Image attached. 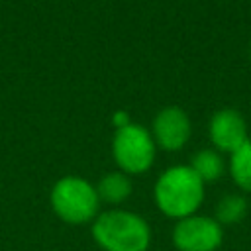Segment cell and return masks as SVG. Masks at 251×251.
I'll list each match as a JSON object with an SVG mask.
<instances>
[{"label":"cell","mask_w":251,"mask_h":251,"mask_svg":"<svg viewBox=\"0 0 251 251\" xmlns=\"http://www.w3.org/2000/svg\"><path fill=\"white\" fill-rule=\"evenodd\" d=\"M204 200V182L188 165L167 169L155 182L157 208L175 220L196 214Z\"/></svg>","instance_id":"cell-1"},{"label":"cell","mask_w":251,"mask_h":251,"mask_svg":"<svg viewBox=\"0 0 251 251\" xmlns=\"http://www.w3.org/2000/svg\"><path fill=\"white\" fill-rule=\"evenodd\" d=\"M92 237L104 251H147L149 224L127 210H108L94 218Z\"/></svg>","instance_id":"cell-2"},{"label":"cell","mask_w":251,"mask_h":251,"mask_svg":"<svg viewBox=\"0 0 251 251\" xmlns=\"http://www.w3.org/2000/svg\"><path fill=\"white\" fill-rule=\"evenodd\" d=\"M53 212L67 224H86L98 216L96 188L80 176H63L51 190Z\"/></svg>","instance_id":"cell-3"},{"label":"cell","mask_w":251,"mask_h":251,"mask_svg":"<svg viewBox=\"0 0 251 251\" xmlns=\"http://www.w3.org/2000/svg\"><path fill=\"white\" fill-rule=\"evenodd\" d=\"M114 159L120 165L124 173H145L155 159V141L151 133L137 126L127 124L124 127H118L114 141H112Z\"/></svg>","instance_id":"cell-4"},{"label":"cell","mask_w":251,"mask_h":251,"mask_svg":"<svg viewBox=\"0 0 251 251\" xmlns=\"http://www.w3.org/2000/svg\"><path fill=\"white\" fill-rule=\"evenodd\" d=\"M224 241V227L210 216L192 214L176 222L173 243L178 251H216Z\"/></svg>","instance_id":"cell-5"},{"label":"cell","mask_w":251,"mask_h":251,"mask_svg":"<svg viewBox=\"0 0 251 251\" xmlns=\"http://www.w3.org/2000/svg\"><path fill=\"white\" fill-rule=\"evenodd\" d=\"M210 139L218 151H226L229 155L241 149L249 141L243 116L231 108L218 110L210 120Z\"/></svg>","instance_id":"cell-6"},{"label":"cell","mask_w":251,"mask_h":251,"mask_svg":"<svg viewBox=\"0 0 251 251\" xmlns=\"http://www.w3.org/2000/svg\"><path fill=\"white\" fill-rule=\"evenodd\" d=\"M190 137V120L178 106L163 108L153 120V141L167 151L180 149Z\"/></svg>","instance_id":"cell-7"},{"label":"cell","mask_w":251,"mask_h":251,"mask_svg":"<svg viewBox=\"0 0 251 251\" xmlns=\"http://www.w3.org/2000/svg\"><path fill=\"white\" fill-rule=\"evenodd\" d=\"M98 198L108 204H120L131 194V180L126 173H108L96 186Z\"/></svg>","instance_id":"cell-8"},{"label":"cell","mask_w":251,"mask_h":251,"mask_svg":"<svg viewBox=\"0 0 251 251\" xmlns=\"http://www.w3.org/2000/svg\"><path fill=\"white\" fill-rule=\"evenodd\" d=\"M188 167L206 184V182L218 180L224 175L226 163H224V159H222V155L218 151H214V149H202V151L194 153V157H192V161H190Z\"/></svg>","instance_id":"cell-9"},{"label":"cell","mask_w":251,"mask_h":251,"mask_svg":"<svg viewBox=\"0 0 251 251\" xmlns=\"http://www.w3.org/2000/svg\"><path fill=\"white\" fill-rule=\"evenodd\" d=\"M247 214V200L241 194H226L216 204V222L224 226L237 224Z\"/></svg>","instance_id":"cell-10"},{"label":"cell","mask_w":251,"mask_h":251,"mask_svg":"<svg viewBox=\"0 0 251 251\" xmlns=\"http://www.w3.org/2000/svg\"><path fill=\"white\" fill-rule=\"evenodd\" d=\"M229 175L241 190L251 192V141H247L241 149L231 153V157H229Z\"/></svg>","instance_id":"cell-11"},{"label":"cell","mask_w":251,"mask_h":251,"mask_svg":"<svg viewBox=\"0 0 251 251\" xmlns=\"http://www.w3.org/2000/svg\"><path fill=\"white\" fill-rule=\"evenodd\" d=\"M114 124H116V127H124V126H127V124H129L127 114H126V112H116V114H114Z\"/></svg>","instance_id":"cell-12"},{"label":"cell","mask_w":251,"mask_h":251,"mask_svg":"<svg viewBox=\"0 0 251 251\" xmlns=\"http://www.w3.org/2000/svg\"><path fill=\"white\" fill-rule=\"evenodd\" d=\"M249 55H251V45H249Z\"/></svg>","instance_id":"cell-13"}]
</instances>
